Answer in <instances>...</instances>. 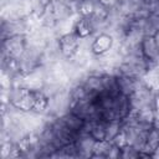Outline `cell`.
Segmentation results:
<instances>
[{
  "label": "cell",
  "mask_w": 159,
  "mask_h": 159,
  "mask_svg": "<svg viewBox=\"0 0 159 159\" xmlns=\"http://www.w3.org/2000/svg\"><path fill=\"white\" fill-rule=\"evenodd\" d=\"M27 48L26 39L22 34L11 35L2 39V58L19 60Z\"/></svg>",
  "instance_id": "obj_2"
},
{
  "label": "cell",
  "mask_w": 159,
  "mask_h": 159,
  "mask_svg": "<svg viewBox=\"0 0 159 159\" xmlns=\"http://www.w3.org/2000/svg\"><path fill=\"white\" fill-rule=\"evenodd\" d=\"M153 36H154V40H155V43H157V46H158V48H159V27L155 30V32L153 34Z\"/></svg>",
  "instance_id": "obj_10"
},
{
  "label": "cell",
  "mask_w": 159,
  "mask_h": 159,
  "mask_svg": "<svg viewBox=\"0 0 159 159\" xmlns=\"http://www.w3.org/2000/svg\"><path fill=\"white\" fill-rule=\"evenodd\" d=\"M36 101V89L27 87L12 88L9 93V103L20 112H32Z\"/></svg>",
  "instance_id": "obj_1"
},
{
  "label": "cell",
  "mask_w": 159,
  "mask_h": 159,
  "mask_svg": "<svg viewBox=\"0 0 159 159\" xmlns=\"http://www.w3.org/2000/svg\"><path fill=\"white\" fill-rule=\"evenodd\" d=\"M81 40L75 31L66 32L62 36H60L57 41V47L61 55L66 58H73L81 50Z\"/></svg>",
  "instance_id": "obj_5"
},
{
  "label": "cell",
  "mask_w": 159,
  "mask_h": 159,
  "mask_svg": "<svg viewBox=\"0 0 159 159\" xmlns=\"http://www.w3.org/2000/svg\"><path fill=\"white\" fill-rule=\"evenodd\" d=\"M50 127H51V130L53 133L55 145L57 149H60V148H62L70 143H73L78 137V134L76 132H73L71 128L67 127V124L62 120L61 117H58L53 122H51Z\"/></svg>",
  "instance_id": "obj_3"
},
{
  "label": "cell",
  "mask_w": 159,
  "mask_h": 159,
  "mask_svg": "<svg viewBox=\"0 0 159 159\" xmlns=\"http://www.w3.org/2000/svg\"><path fill=\"white\" fill-rule=\"evenodd\" d=\"M61 118H62V120L67 124V127L71 128V129H72L73 132H76L77 134H81V133L83 132L84 125H86V123H87L84 119H82V118L78 117L77 114L72 113L71 111H67L65 114L61 116Z\"/></svg>",
  "instance_id": "obj_8"
},
{
  "label": "cell",
  "mask_w": 159,
  "mask_h": 159,
  "mask_svg": "<svg viewBox=\"0 0 159 159\" xmlns=\"http://www.w3.org/2000/svg\"><path fill=\"white\" fill-rule=\"evenodd\" d=\"M112 46H113V37L109 34L102 32L94 37L89 50L96 56H103L112 48Z\"/></svg>",
  "instance_id": "obj_6"
},
{
  "label": "cell",
  "mask_w": 159,
  "mask_h": 159,
  "mask_svg": "<svg viewBox=\"0 0 159 159\" xmlns=\"http://www.w3.org/2000/svg\"><path fill=\"white\" fill-rule=\"evenodd\" d=\"M101 5H103V6H109V5H112L113 2H116V0H97Z\"/></svg>",
  "instance_id": "obj_9"
},
{
  "label": "cell",
  "mask_w": 159,
  "mask_h": 159,
  "mask_svg": "<svg viewBox=\"0 0 159 159\" xmlns=\"http://www.w3.org/2000/svg\"><path fill=\"white\" fill-rule=\"evenodd\" d=\"M139 52L147 63L148 71L159 65V48L153 35H143L139 42Z\"/></svg>",
  "instance_id": "obj_4"
},
{
  "label": "cell",
  "mask_w": 159,
  "mask_h": 159,
  "mask_svg": "<svg viewBox=\"0 0 159 159\" xmlns=\"http://www.w3.org/2000/svg\"><path fill=\"white\" fill-rule=\"evenodd\" d=\"M158 147H159V128L153 125L147 133L145 143L142 152L145 153L148 157H153V153L157 150Z\"/></svg>",
  "instance_id": "obj_7"
},
{
  "label": "cell",
  "mask_w": 159,
  "mask_h": 159,
  "mask_svg": "<svg viewBox=\"0 0 159 159\" xmlns=\"http://www.w3.org/2000/svg\"><path fill=\"white\" fill-rule=\"evenodd\" d=\"M72 4H77V5H82L83 2H86L87 0H70Z\"/></svg>",
  "instance_id": "obj_11"
}]
</instances>
